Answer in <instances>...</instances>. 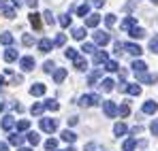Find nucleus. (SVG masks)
<instances>
[{"mask_svg":"<svg viewBox=\"0 0 158 151\" xmlns=\"http://www.w3.org/2000/svg\"><path fill=\"white\" fill-rule=\"evenodd\" d=\"M79 104L81 106H96V104H101V96L98 94H83Z\"/></svg>","mask_w":158,"mask_h":151,"instance_id":"f257e3e1","label":"nucleus"},{"mask_svg":"<svg viewBox=\"0 0 158 151\" xmlns=\"http://www.w3.org/2000/svg\"><path fill=\"white\" fill-rule=\"evenodd\" d=\"M135 75H137V81H139V83H148V85H152V83H156V81H158V75H152V73H148V70H145V73H135Z\"/></svg>","mask_w":158,"mask_h":151,"instance_id":"f03ea898","label":"nucleus"},{"mask_svg":"<svg viewBox=\"0 0 158 151\" xmlns=\"http://www.w3.org/2000/svg\"><path fill=\"white\" fill-rule=\"evenodd\" d=\"M56 128H58V121L56 119H49V117H41V130L43 132H56Z\"/></svg>","mask_w":158,"mask_h":151,"instance_id":"7ed1b4c3","label":"nucleus"},{"mask_svg":"<svg viewBox=\"0 0 158 151\" xmlns=\"http://www.w3.org/2000/svg\"><path fill=\"white\" fill-rule=\"evenodd\" d=\"M19 66H22V70H24V73H30V70H34L36 62H34V58H32V55H24V58L19 60Z\"/></svg>","mask_w":158,"mask_h":151,"instance_id":"20e7f679","label":"nucleus"},{"mask_svg":"<svg viewBox=\"0 0 158 151\" xmlns=\"http://www.w3.org/2000/svg\"><path fill=\"white\" fill-rule=\"evenodd\" d=\"M103 111H105L107 117H115V115H118V106H115L113 100H105L103 102Z\"/></svg>","mask_w":158,"mask_h":151,"instance_id":"39448f33","label":"nucleus"},{"mask_svg":"<svg viewBox=\"0 0 158 151\" xmlns=\"http://www.w3.org/2000/svg\"><path fill=\"white\" fill-rule=\"evenodd\" d=\"M107 43H109V32H103V30L94 32V45H103L105 47Z\"/></svg>","mask_w":158,"mask_h":151,"instance_id":"423d86ee","label":"nucleus"},{"mask_svg":"<svg viewBox=\"0 0 158 151\" xmlns=\"http://www.w3.org/2000/svg\"><path fill=\"white\" fill-rule=\"evenodd\" d=\"M13 126H15V117H13V115H4L2 121H0V128H2L4 132H9V130H13Z\"/></svg>","mask_w":158,"mask_h":151,"instance_id":"0eeeda50","label":"nucleus"},{"mask_svg":"<svg viewBox=\"0 0 158 151\" xmlns=\"http://www.w3.org/2000/svg\"><path fill=\"white\" fill-rule=\"evenodd\" d=\"M124 49L128 51L131 55H135V58H139V55L143 53V49H141V45H137V43H124Z\"/></svg>","mask_w":158,"mask_h":151,"instance_id":"6e6552de","label":"nucleus"},{"mask_svg":"<svg viewBox=\"0 0 158 151\" xmlns=\"http://www.w3.org/2000/svg\"><path fill=\"white\" fill-rule=\"evenodd\" d=\"M141 111L145 113V115H154L158 111V104L154 100H148V102H143V106H141Z\"/></svg>","mask_w":158,"mask_h":151,"instance_id":"1a4fd4ad","label":"nucleus"},{"mask_svg":"<svg viewBox=\"0 0 158 151\" xmlns=\"http://www.w3.org/2000/svg\"><path fill=\"white\" fill-rule=\"evenodd\" d=\"M131 68H132V73H145V70H148V64H145L143 60H135L131 64Z\"/></svg>","mask_w":158,"mask_h":151,"instance_id":"9d476101","label":"nucleus"},{"mask_svg":"<svg viewBox=\"0 0 158 151\" xmlns=\"http://www.w3.org/2000/svg\"><path fill=\"white\" fill-rule=\"evenodd\" d=\"M28 19H30V24H32L34 30H41V28H43V24H41V15H39V13H34V11H32Z\"/></svg>","mask_w":158,"mask_h":151,"instance_id":"9b49d317","label":"nucleus"},{"mask_svg":"<svg viewBox=\"0 0 158 151\" xmlns=\"http://www.w3.org/2000/svg\"><path fill=\"white\" fill-rule=\"evenodd\" d=\"M107 60H109V53L107 51H94V64L98 66V64H105Z\"/></svg>","mask_w":158,"mask_h":151,"instance_id":"f8f14e48","label":"nucleus"},{"mask_svg":"<svg viewBox=\"0 0 158 151\" xmlns=\"http://www.w3.org/2000/svg\"><path fill=\"white\" fill-rule=\"evenodd\" d=\"M98 22H101V15L92 13V15H88V17H85V28H96Z\"/></svg>","mask_w":158,"mask_h":151,"instance_id":"ddd939ff","label":"nucleus"},{"mask_svg":"<svg viewBox=\"0 0 158 151\" xmlns=\"http://www.w3.org/2000/svg\"><path fill=\"white\" fill-rule=\"evenodd\" d=\"M135 26H137V19H135L132 15H128V17H126V19L122 22V30H126V32H131V30L135 28Z\"/></svg>","mask_w":158,"mask_h":151,"instance_id":"4468645a","label":"nucleus"},{"mask_svg":"<svg viewBox=\"0 0 158 151\" xmlns=\"http://www.w3.org/2000/svg\"><path fill=\"white\" fill-rule=\"evenodd\" d=\"M60 138H62L64 143H75V141H77V134L71 132V130H64V132L60 134Z\"/></svg>","mask_w":158,"mask_h":151,"instance_id":"2eb2a0df","label":"nucleus"},{"mask_svg":"<svg viewBox=\"0 0 158 151\" xmlns=\"http://www.w3.org/2000/svg\"><path fill=\"white\" fill-rule=\"evenodd\" d=\"M113 83H115V81H113V79H111V77H105V79H103V81H101V89H103V92H111V89H113V87H115V85H113Z\"/></svg>","mask_w":158,"mask_h":151,"instance_id":"dca6fc26","label":"nucleus"},{"mask_svg":"<svg viewBox=\"0 0 158 151\" xmlns=\"http://www.w3.org/2000/svg\"><path fill=\"white\" fill-rule=\"evenodd\" d=\"M52 47H53V43L49 38H41V41H39V51L47 53V51H52Z\"/></svg>","mask_w":158,"mask_h":151,"instance_id":"f3484780","label":"nucleus"},{"mask_svg":"<svg viewBox=\"0 0 158 151\" xmlns=\"http://www.w3.org/2000/svg\"><path fill=\"white\" fill-rule=\"evenodd\" d=\"M66 77V68H56L53 70V83H62Z\"/></svg>","mask_w":158,"mask_h":151,"instance_id":"a211bd4d","label":"nucleus"},{"mask_svg":"<svg viewBox=\"0 0 158 151\" xmlns=\"http://www.w3.org/2000/svg\"><path fill=\"white\" fill-rule=\"evenodd\" d=\"M126 94L139 96V94H141V85H139V83H128V85H126Z\"/></svg>","mask_w":158,"mask_h":151,"instance_id":"6ab92c4d","label":"nucleus"},{"mask_svg":"<svg viewBox=\"0 0 158 151\" xmlns=\"http://www.w3.org/2000/svg\"><path fill=\"white\" fill-rule=\"evenodd\" d=\"M30 94H32V96H43V94H45V85H43V83H34V85L30 87Z\"/></svg>","mask_w":158,"mask_h":151,"instance_id":"aec40b11","label":"nucleus"},{"mask_svg":"<svg viewBox=\"0 0 158 151\" xmlns=\"http://www.w3.org/2000/svg\"><path fill=\"white\" fill-rule=\"evenodd\" d=\"M126 132H128V128H126V124H122V121L113 126V134H115V136H124Z\"/></svg>","mask_w":158,"mask_h":151,"instance_id":"412c9836","label":"nucleus"},{"mask_svg":"<svg viewBox=\"0 0 158 151\" xmlns=\"http://www.w3.org/2000/svg\"><path fill=\"white\" fill-rule=\"evenodd\" d=\"M0 43L6 45V47H11V45H13V34H11V32H2V34H0Z\"/></svg>","mask_w":158,"mask_h":151,"instance_id":"4be33fe9","label":"nucleus"},{"mask_svg":"<svg viewBox=\"0 0 158 151\" xmlns=\"http://www.w3.org/2000/svg\"><path fill=\"white\" fill-rule=\"evenodd\" d=\"M128 34H131V38H143V36H145V30H143V28H139V26H135Z\"/></svg>","mask_w":158,"mask_h":151,"instance_id":"5701e85b","label":"nucleus"},{"mask_svg":"<svg viewBox=\"0 0 158 151\" xmlns=\"http://www.w3.org/2000/svg\"><path fill=\"white\" fill-rule=\"evenodd\" d=\"M4 60H6V62H15V60H17V49L9 47V49L4 51Z\"/></svg>","mask_w":158,"mask_h":151,"instance_id":"b1692460","label":"nucleus"},{"mask_svg":"<svg viewBox=\"0 0 158 151\" xmlns=\"http://www.w3.org/2000/svg\"><path fill=\"white\" fill-rule=\"evenodd\" d=\"M118 115H120V117H128V115H131V106H128V102H124V104L118 106Z\"/></svg>","mask_w":158,"mask_h":151,"instance_id":"393cba45","label":"nucleus"},{"mask_svg":"<svg viewBox=\"0 0 158 151\" xmlns=\"http://www.w3.org/2000/svg\"><path fill=\"white\" fill-rule=\"evenodd\" d=\"M98 79H101V68H96L94 73H90V77H88V85H96Z\"/></svg>","mask_w":158,"mask_h":151,"instance_id":"a878e982","label":"nucleus"},{"mask_svg":"<svg viewBox=\"0 0 158 151\" xmlns=\"http://www.w3.org/2000/svg\"><path fill=\"white\" fill-rule=\"evenodd\" d=\"M73 38L75 41H83L85 38V28H73Z\"/></svg>","mask_w":158,"mask_h":151,"instance_id":"bb28decb","label":"nucleus"},{"mask_svg":"<svg viewBox=\"0 0 158 151\" xmlns=\"http://www.w3.org/2000/svg\"><path fill=\"white\" fill-rule=\"evenodd\" d=\"M9 143H11V145H17V147H19V145L24 143V136H22L19 132H17V134H11V136H9Z\"/></svg>","mask_w":158,"mask_h":151,"instance_id":"cd10ccee","label":"nucleus"},{"mask_svg":"<svg viewBox=\"0 0 158 151\" xmlns=\"http://www.w3.org/2000/svg\"><path fill=\"white\" fill-rule=\"evenodd\" d=\"M105 68L109 70V73H115V70H120V64H118L115 60H107V62H105Z\"/></svg>","mask_w":158,"mask_h":151,"instance_id":"c85d7f7f","label":"nucleus"},{"mask_svg":"<svg viewBox=\"0 0 158 151\" xmlns=\"http://www.w3.org/2000/svg\"><path fill=\"white\" fill-rule=\"evenodd\" d=\"M75 68L77 70H88V60L85 58H77L75 60Z\"/></svg>","mask_w":158,"mask_h":151,"instance_id":"c756f323","label":"nucleus"},{"mask_svg":"<svg viewBox=\"0 0 158 151\" xmlns=\"http://www.w3.org/2000/svg\"><path fill=\"white\" fill-rule=\"evenodd\" d=\"M43 109H45V104H41V102H34V104L30 106V113H32V115H41V113H43Z\"/></svg>","mask_w":158,"mask_h":151,"instance_id":"7c9ffc66","label":"nucleus"},{"mask_svg":"<svg viewBox=\"0 0 158 151\" xmlns=\"http://www.w3.org/2000/svg\"><path fill=\"white\" fill-rule=\"evenodd\" d=\"M77 15H79V17L90 15V4H88V2H85V4H81V6H77Z\"/></svg>","mask_w":158,"mask_h":151,"instance_id":"2f4dec72","label":"nucleus"},{"mask_svg":"<svg viewBox=\"0 0 158 151\" xmlns=\"http://www.w3.org/2000/svg\"><path fill=\"white\" fill-rule=\"evenodd\" d=\"M64 58H66V60H71V62H75V60L79 58V53L75 49H71V47H69V49L64 51Z\"/></svg>","mask_w":158,"mask_h":151,"instance_id":"473e14b6","label":"nucleus"},{"mask_svg":"<svg viewBox=\"0 0 158 151\" xmlns=\"http://www.w3.org/2000/svg\"><path fill=\"white\" fill-rule=\"evenodd\" d=\"M135 147H137V141H135V138H128V141H124V145H122V149H124V151H132Z\"/></svg>","mask_w":158,"mask_h":151,"instance_id":"72a5a7b5","label":"nucleus"},{"mask_svg":"<svg viewBox=\"0 0 158 151\" xmlns=\"http://www.w3.org/2000/svg\"><path fill=\"white\" fill-rule=\"evenodd\" d=\"M150 51H152V53H158V34H154V36L150 38Z\"/></svg>","mask_w":158,"mask_h":151,"instance_id":"f704fd0d","label":"nucleus"},{"mask_svg":"<svg viewBox=\"0 0 158 151\" xmlns=\"http://www.w3.org/2000/svg\"><path fill=\"white\" fill-rule=\"evenodd\" d=\"M66 43V34H58L56 38H53V47H62Z\"/></svg>","mask_w":158,"mask_h":151,"instance_id":"c9c22d12","label":"nucleus"},{"mask_svg":"<svg viewBox=\"0 0 158 151\" xmlns=\"http://www.w3.org/2000/svg\"><path fill=\"white\" fill-rule=\"evenodd\" d=\"M28 143H30V145H39V143H41V136H39L36 132H30V134H28Z\"/></svg>","mask_w":158,"mask_h":151,"instance_id":"e433bc0d","label":"nucleus"},{"mask_svg":"<svg viewBox=\"0 0 158 151\" xmlns=\"http://www.w3.org/2000/svg\"><path fill=\"white\" fill-rule=\"evenodd\" d=\"M81 51H83V53H94V51H96V45H94V43H83V45H81Z\"/></svg>","mask_w":158,"mask_h":151,"instance_id":"4c0bfd02","label":"nucleus"},{"mask_svg":"<svg viewBox=\"0 0 158 151\" xmlns=\"http://www.w3.org/2000/svg\"><path fill=\"white\" fill-rule=\"evenodd\" d=\"M56 147H58V141H56V138L45 141V149H47V151H56Z\"/></svg>","mask_w":158,"mask_h":151,"instance_id":"58836bf2","label":"nucleus"},{"mask_svg":"<svg viewBox=\"0 0 158 151\" xmlns=\"http://www.w3.org/2000/svg\"><path fill=\"white\" fill-rule=\"evenodd\" d=\"M28 128H30V121H28V119H22V121H17V132H26Z\"/></svg>","mask_w":158,"mask_h":151,"instance_id":"ea45409f","label":"nucleus"},{"mask_svg":"<svg viewBox=\"0 0 158 151\" xmlns=\"http://www.w3.org/2000/svg\"><path fill=\"white\" fill-rule=\"evenodd\" d=\"M115 22H118V19H115V15H113V13H109V15H105V24H107V28L115 26Z\"/></svg>","mask_w":158,"mask_h":151,"instance_id":"a19ab883","label":"nucleus"},{"mask_svg":"<svg viewBox=\"0 0 158 151\" xmlns=\"http://www.w3.org/2000/svg\"><path fill=\"white\" fill-rule=\"evenodd\" d=\"M45 109H47V111H58L60 104H58L56 100H47V102H45Z\"/></svg>","mask_w":158,"mask_h":151,"instance_id":"79ce46f5","label":"nucleus"},{"mask_svg":"<svg viewBox=\"0 0 158 151\" xmlns=\"http://www.w3.org/2000/svg\"><path fill=\"white\" fill-rule=\"evenodd\" d=\"M60 26L62 28H69L71 26V15H60Z\"/></svg>","mask_w":158,"mask_h":151,"instance_id":"37998d69","label":"nucleus"},{"mask_svg":"<svg viewBox=\"0 0 158 151\" xmlns=\"http://www.w3.org/2000/svg\"><path fill=\"white\" fill-rule=\"evenodd\" d=\"M43 70H45V73H53V70H56V64H53L52 60H47V62L43 64Z\"/></svg>","mask_w":158,"mask_h":151,"instance_id":"c03bdc74","label":"nucleus"},{"mask_svg":"<svg viewBox=\"0 0 158 151\" xmlns=\"http://www.w3.org/2000/svg\"><path fill=\"white\" fill-rule=\"evenodd\" d=\"M22 43H24V45H32V43H34V36H32V34H24V36H22Z\"/></svg>","mask_w":158,"mask_h":151,"instance_id":"a18cd8bd","label":"nucleus"},{"mask_svg":"<svg viewBox=\"0 0 158 151\" xmlns=\"http://www.w3.org/2000/svg\"><path fill=\"white\" fill-rule=\"evenodd\" d=\"M43 15H45V22H47V24H49V26H53V22H56V19H53L52 11H45V13H43Z\"/></svg>","mask_w":158,"mask_h":151,"instance_id":"49530a36","label":"nucleus"},{"mask_svg":"<svg viewBox=\"0 0 158 151\" xmlns=\"http://www.w3.org/2000/svg\"><path fill=\"white\" fill-rule=\"evenodd\" d=\"M150 130H152V134H154V136H158V119H154V121H152Z\"/></svg>","mask_w":158,"mask_h":151,"instance_id":"de8ad7c7","label":"nucleus"},{"mask_svg":"<svg viewBox=\"0 0 158 151\" xmlns=\"http://www.w3.org/2000/svg\"><path fill=\"white\" fill-rule=\"evenodd\" d=\"M13 109H15V111H17V113H22V111H24V106H22V104H19V102H15V104H13Z\"/></svg>","mask_w":158,"mask_h":151,"instance_id":"09e8293b","label":"nucleus"},{"mask_svg":"<svg viewBox=\"0 0 158 151\" xmlns=\"http://www.w3.org/2000/svg\"><path fill=\"white\" fill-rule=\"evenodd\" d=\"M92 4H94V6H103V4H105V0H92Z\"/></svg>","mask_w":158,"mask_h":151,"instance_id":"8fccbe9b","label":"nucleus"},{"mask_svg":"<svg viewBox=\"0 0 158 151\" xmlns=\"http://www.w3.org/2000/svg\"><path fill=\"white\" fill-rule=\"evenodd\" d=\"M26 4H28V6H36V4H39V0H26Z\"/></svg>","mask_w":158,"mask_h":151,"instance_id":"3c124183","label":"nucleus"},{"mask_svg":"<svg viewBox=\"0 0 158 151\" xmlns=\"http://www.w3.org/2000/svg\"><path fill=\"white\" fill-rule=\"evenodd\" d=\"M0 151H9V147H6V143H0Z\"/></svg>","mask_w":158,"mask_h":151,"instance_id":"603ef678","label":"nucleus"},{"mask_svg":"<svg viewBox=\"0 0 158 151\" xmlns=\"http://www.w3.org/2000/svg\"><path fill=\"white\" fill-rule=\"evenodd\" d=\"M17 151H32V149H30V147H19Z\"/></svg>","mask_w":158,"mask_h":151,"instance_id":"864d4df0","label":"nucleus"},{"mask_svg":"<svg viewBox=\"0 0 158 151\" xmlns=\"http://www.w3.org/2000/svg\"><path fill=\"white\" fill-rule=\"evenodd\" d=\"M2 85H4V77L0 75V87H2Z\"/></svg>","mask_w":158,"mask_h":151,"instance_id":"5fc2aeb1","label":"nucleus"},{"mask_svg":"<svg viewBox=\"0 0 158 151\" xmlns=\"http://www.w3.org/2000/svg\"><path fill=\"white\" fill-rule=\"evenodd\" d=\"M2 111H4V102L0 100V113H2Z\"/></svg>","mask_w":158,"mask_h":151,"instance_id":"6e6d98bb","label":"nucleus"},{"mask_svg":"<svg viewBox=\"0 0 158 151\" xmlns=\"http://www.w3.org/2000/svg\"><path fill=\"white\" fill-rule=\"evenodd\" d=\"M56 151H75L73 147H69V149H56Z\"/></svg>","mask_w":158,"mask_h":151,"instance_id":"4d7b16f0","label":"nucleus"},{"mask_svg":"<svg viewBox=\"0 0 158 151\" xmlns=\"http://www.w3.org/2000/svg\"><path fill=\"white\" fill-rule=\"evenodd\" d=\"M152 2H154V4H158V0H152Z\"/></svg>","mask_w":158,"mask_h":151,"instance_id":"13d9d810","label":"nucleus"}]
</instances>
